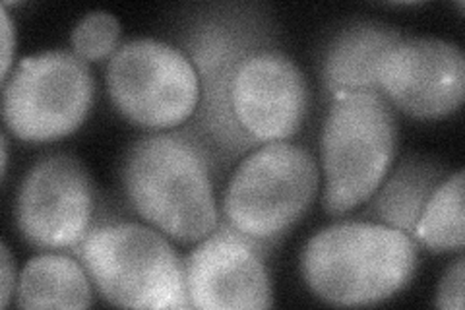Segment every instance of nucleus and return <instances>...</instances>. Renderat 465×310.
Returning <instances> with one entry per match:
<instances>
[{
  "mask_svg": "<svg viewBox=\"0 0 465 310\" xmlns=\"http://www.w3.org/2000/svg\"><path fill=\"white\" fill-rule=\"evenodd\" d=\"M446 169L427 157H407L401 165L388 173L382 185L372 195L367 215L374 224L411 235L423 214L429 198L442 181Z\"/></svg>",
  "mask_w": 465,
  "mask_h": 310,
  "instance_id": "14",
  "label": "nucleus"
},
{
  "mask_svg": "<svg viewBox=\"0 0 465 310\" xmlns=\"http://www.w3.org/2000/svg\"><path fill=\"white\" fill-rule=\"evenodd\" d=\"M121 24L111 12L95 10L85 14L72 32V49L85 63L111 58L119 49Z\"/></svg>",
  "mask_w": 465,
  "mask_h": 310,
  "instance_id": "17",
  "label": "nucleus"
},
{
  "mask_svg": "<svg viewBox=\"0 0 465 310\" xmlns=\"http://www.w3.org/2000/svg\"><path fill=\"white\" fill-rule=\"evenodd\" d=\"M378 90L415 119H442L463 103V53L446 39L401 37L378 68Z\"/></svg>",
  "mask_w": 465,
  "mask_h": 310,
  "instance_id": "11",
  "label": "nucleus"
},
{
  "mask_svg": "<svg viewBox=\"0 0 465 310\" xmlns=\"http://www.w3.org/2000/svg\"><path fill=\"white\" fill-rule=\"evenodd\" d=\"M398 154L394 107L381 92L333 97L320 135L322 210L343 215L372 198Z\"/></svg>",
  "mask_w": 465,
  "mask_h": 310,
  "instance_id": "4",
  "label": "nucleus"
},
{
  "mask_svg": "<svg viewBox=\"0 0 465 310\" xmlns=\"http://www.w3.org/2000/svg\"><path fill=\"white\" fill-rule=\"evenodd\" d=\"M212 169L198 138L174 128L130 145L121 176L128 202L152 227L179 243H200L222 221Z\"/></svg>",
  "mask_w": 465,
  "mask_h": 310,
  "instance_id": "2",
  "label": "nucleus"
},
{
  "mask_svg": "<svg viewBox=\"0 0 465 310\" xmlns=\"http://www.w3.org/2000/svg\"><path fill=\"white\" fill-rule=\"evenodd\" d=\"M97 293L123 308H193L184 260L167 235L136 221L92 229L76 250Z\"/></svg>",
  "mask_w": 465,
  "mask_h": 310,
  "instance_id": "5",
  "label": "nucleus"
},
{
  "mask_svg": "<svg viewBox=\"0 0 465 310\" xmlns=\"http://www.w3.org/2000/svg\"><path fill=\"white\" fill-rule=\"evenodd\" d=\"M463 171L448 175L436 186L413 231L415 243L432 253H461L465 245L463 225Z\"/></svg>",
  "mask_w": 465,
  "mask_h": 310,
  "instance_id": "16",
  "label": "nucleus"
},
{
  "mask_svg": "<svg viewBox=\"0 0 465 310\" xmlns=\"http://www.w3.org/2000/svg\"><path fill=\"white\" fill-rule=\"evenodd\" d=\"M264 248L227 221L188 255L186 293L198 310H258L273 305Z\"/></svg>",
  "mask_w": 465,
  "mask_h": 310,
  "instance_id": "10",
  "label": "nucleus"
},
{
  "mask_svg": "<svg viewBox=\"0 0 465 310\" xmlns=\"http://www.w3.org/2000/svg\"><path fill=\"white\" fill-rule=\"evenodd\" d=\"M314 155L291 142L246 154L223 195V217L244 237L270 246L307 214L318 192Z\"/></svg>",
  "mask_w": 465,
  "mask_h": 310,
  "instance_id": "6",
  "label": "nucleus"
},
{
  "mask_svg": "<svg viewBox=\"0 0 465 310\" xmlns=\"http://www.w3.org/2000/svg\"><path fill=\"white\" fill-rule=\"evenodd\" d=\"M6 169H8V140L6 136H3V176H6Z\"/></svg>",
  "mask_w": 465,
  "mask_h": 310,
  "instance_id": "21",
  "label": "nucleus"
},
{
  "mask_svg": "<svg viewBox=\"0 0 465 310\" xmlns=\"http://www.w3.org/2000/svg\"><path fill=\"white\" fill-rule=\"evenodd\" d=\"M465 297V258L460 255L450 264L436 293V306L446 310H463Z\"/></svg>",
  "mask_w": 465,
  "mask_h": 310,
  "instance_id": "18",
  "label": "nucleus"
},
{
  "mask_svg": "<svg viewBox=\"0 0 465 310\" xmlns=\"http://www.w3.org/2000/svg\"><path fill=\"white\" fill-rule=\"evenodd\" d=\"M105 84L114 109L130 123L153 132L174 130L191 121L200 103L191 58L153 37L119 45L107 63Z\"/></svg>",
  "mask_w": 465,
  "mask_h": 310,
  "instance_id": "7",
  "label": "nucleus"
},
{
  "mask_svg": "<svg viewBox=\"0 0 465 310\" xmlns=\"http://www.w3.org/2000/svg\"><path fill=\"white\" fill-rule=\"evenodd\" d=\"M94 181L76 157L51 154L24 176L16 221L32 246L76 253L94 229Z\"/></svg>",
  "mask_w": 465,
  "mask_h": 310,
  "instance_id": "9",
  "label": "nucleus"
},
{
  "mask_svg": "<svg viewBox=\"0 0 465 310\" xmlns=\"http://www.w3.org/2000/svg\"><path fill=\"white\" fill-rule=\"evenodd\" d=\"M177 39L200 84L198 109L186 130L206 147L213 169L227 167L258 147L235 119L231 90L246 58L275 45L273 20L260 5H202L184 12Z\"/></svg>",
  "mask_w": 465,
  "mask_h": 310,
  "instance_id": "1",
  "label": "nucleus"
},
{
  "mask_svg": "<svg viewBox=\"0 0 465 310\" xmlns=\"http://www.w3.org/2000/svg\"><path fill=\"white\" fill-rule=\"evenodd\" d=\"M309 101V84L301 66L275 45L246 58L231 90L235 119L258 145L295 136Z\"/></svg>",
  "mask_w": 465,
  "mask_h": 310,
  "instance_id": "12",
  "label": "nucleus"
},
{
  "mask_svg": "<svg viewBox=\"0 0 465 310\" xmlns=\"http://www.w3.org/2000/svg\"><path fill=\"white\" fill-rule=\"evenodd\" d=\"M0 255H3V291H0V306L6 308L10 305V299L14 297V293L18 289L16 284V264H14V258L10 255V250L6 245L0 248Z\"/></svg>",
  "mask_w": 465,
  "mask_h": 310,
  "instance_id": "20",
  "label": "nucleus"
},
{
  "mask_svg": "<svg viewBox=\"0 0 465 310\" xmlns=\"http://www.w3.org/2000/svg\"><path fill=\"white\" fill-rule=\"evenodd\" d=\"M20 308H87L92 306V279L84 264L68 255H39L18 277Z\"/></svg>",
  "mask_w": 465,
  "mask_h": 310,
  "instance_id": "15",
  "label": "nucleus"
},
{
  "mask_svg": "<svg viewBox=\"0 0 465 310\" xmlns=\"http://www.w3.org/2000/svg\"><path fill=\"white\" fill-rule=\"evenodd\" d=\"M0 20H3V84L10 76V68L14 61V51H16V27H14V22L10 18V14L6 8L0 12Z\"/></svg>",
  "mask_w": 465,
  "mask_h": 310,
  "instance_id": "19",
  "label": "nucleus"
},
{
  "mask_svg": "<svg viewBox=\"0 0 465 310\" xmlns=\"http://www.w3.org/2000/svg\"><path fill=\"white\" fill-rule=\"evenodd\" d=\"M3 87L5 123L29 144L54 142L78 130L95 94L87 63L58 49L22 58Z\"/></svg>",
  "mask_w": 465,
  "mask_h": 310,
  "instance_id": "8",
  "label": "nucleus"
},
{
  "mask_svg": "<svg viewBox=\"0 0 465 310\" xmlns=\"http://www.w3.org/2000/svg\"><path fill=\"white\" fill-rule=\"evenodd\" d=\"M401 32L382 22L357 20L343 25L324 49L320 78L330 99L378 90V68L396 47Z\"/></svg>",
  "mask_w": 465,
  "mask_h": 310,
  "instance_id": "13",
  "label": "nucleus"
},
{
  "mask_svg": "<svg viewBox=\"0 0 465 310\" xmlns=\"http://www.w3.org/2000/svg\"><path fill=\"white\" fill-rule=\"evenodd\" d=\"M417 243L374 221L333 224L304 245L301 274L318 299L336 306L382 303L411 284Z\"/></svg>",
  "mask_w": 465,
  "mask_h": 310,
  "instance_id": "3",
  "label": "nucleus"
}]
</instances>
